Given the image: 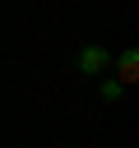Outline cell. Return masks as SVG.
<instances>
[{"mask_svg": "<svg viewBox=\"0 0 139 148\" xmlns=\"http://www.w3.org/2000/svg\"><path fill=\"white\" fill-rule=\"evenodd\" d=\"M120 92H125V88H120L116 79H102V88H97V97H102V102H120Z\"/></svg>", "mask_w": 139, "mask_h": 148, "instance_id": "3", "label": "cell"}, {"mask_svg": "<svg viewBox=\"0 0 139 148\" xmlns=\"http://www.w3.org/2000/svg\"><path fill=\"white\" fill-rule=\"evenodd\" d=\"M107 65H111V56H107L102 46H93V42H88V46L79 51V74H102Z\"/></svg>", "mask_w": 139, "mask_h": 148, "instance_id": "1", "label": "cell"}, {"mask_svg": "<svg viewBox=\"0 0 139 148\" xmlns=\"http://www.w3.org/2000/svg\"><path fill=\"white\" fill-rule=\"evenodd\" d=\"M116 69H120V74H116V83H120V88H125V83H134V79H139V51H134V46H125V51L116 56Z\"/></svg>", "mask_w": 139, "mask_h": 148, "instance_id": "2", "label": "cell"}]
</instances>
